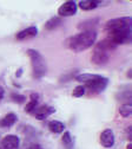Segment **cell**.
<instances>
[{
  "instance_id": "27",
  "label": "cell",
  "mask_w": 132,
  "mask_h": 149,
  "mask_svg": "<svg viewBox=\"0 0 132 149\" xmlns=\"http://www.w3.org/2000/svg\"><path fill=\"white\" fill-rule=\"evenodd\" d=\"M131 72H132V71H131V69H130V70L127 71V77H129V78H131Z\"/></svg>"
},
{
  "instance_id": "25",
  "label": "cell",
  "mask_w": 132,
  "mask_h": 149,
  "mask_svg": "<svg viewBox=\"0 0 132 149\" xmlns=\"http://www.w3.org/2000/svg\"><path fill=\"white\" fill-rule=\"evenodd\" d=\"M21 74H23V68H20L19 70H17V72H15V77H21Z\"/></svg>"
},
{
  "instance_id": "2",
  "label": "cell",
  "mask_w": 132,
  "mask_h": 149,
  "mask_svg": "<svg viewBox=\"0 0 132 149\" xmlns=\"http://www.w3.org/2000/svg\"><path fill=\"white\" fill-rule=\"evenodd\" d=\"M97 36V31H82L74 36H71L65 44L73 52H83L96 44Z\"/></svg>"
},
{
  "instance_id": "11",
  "label": "cell",
  "mask_w": 132,
  "mask_h": 149,
  "mask_svg": "<svg viewBox=\"0 0 132 149\" xmlns=\"http://www.w3.org/2000/svg\"><path fill=\"white\" fill-rule=\"evenodd\" d=\"M99 24V18H90L87 20L82 22L78 25V29L82 31H96V29Z\"/></svg>"
},
{
  "instance_id": "13",
  "label": "cell",
  "mask_w": 132,
  "mask_h": 149,
  "mask_svg": "<svg viewBox=\"0 0 132 149\" xmlns=\"http://www.w3.org/2000/svg\"><path fill=\"white\" fill-rule=\"evenodd\" d=\"M103 3L99 1V0H83V1H80L77 5L83 11H93V10H96Z\"/></svg>"
},
{
  "instance_id": "16",
  "label": "cell",
  "mask_w": 132,
  "mask_h": 149,
  "mask_svg": "<svg viewBox=\"0 0 132 149\" xmlns=\"http://www.w3.org/2000/svg\"><path fill=\"white\" fill-rule=\"evenodd\" d=\"M48 129L50 132L53 133V134H62L65 132V124L62 122V121H51L48 123Z\"/></svg>"
},
{
  "instance_id": "8",
  "label": "cell",
  "mask_w": 132,
  "mask_h": 149,
  "mask_svg": "<svg viewBox=\"0 0 132 149\" xmlns=\"http://www.w3.org/2000/svg\"><path fill=\"white\" fill-rule=\"evenodd\" d=\"M20 139L17 135H6L0 141V149H19Z\"/></svg>"
},
{
  "instance_id": "17",
  "label": "cell",
  "mask_w": 132,
  "mask_h": 149,
  "mask_svg": "<svg viewBox=\"0 0 132 149\" xmlns=\"http://www.w3.org/2000/svg\"><path fill=\"white\" fill-rule=\"evenodd\" d=\"M62 24H63V19L60 17H52L51 19H48L45 23V30H47V31L55 30V29H58Z\"/></svg>"
},
{
  "instance_id": "10",
  "label": "cell",
  "mask_w": 132,
  "mask_h": 149,
  "mask_svg": "<svg viewBox=\"0 0 132 149\" xmlns=\"http://www.w3.org/2000/svg\"><path fill=\"white\" fill-rule=\"evenodd\" d=\"M38 34V27L37 26H28L21 31H19L15 36V38L18 40H27V39H32L34 37H37Z\"/></svg>"
},
{
  "instance_id": "1",
  "label": "cell",
  "mask_w": 132,
  "mask_h": 149,
  "mask_svg": "<svg viewBox=\"0 0 132 149\" xmlns=\"http://www.w3.org/2000/svg\"><path fill=\"white\" fill-rule=\"evenodd\" d=\"M132 19L131 17H118L110 19L105 24L107 38L115 45L129 44L132 40Z\"/></svg>"
},
{
  "instance_id": "19",
  "label": "cell",
  "mask_w": 132,
  "mask_h": 149,
  "mask_svg": "<svg viewBox=\"0 0 132 149\" xmlns=\"http://www.w3.org/2000/svg\"><path fill=\"white\" fill-rule=\"evenodd\" d=\"M119 114L120 116L127 118L132 115V105L130 103H125V104H122L120 108H119Z\"/></svg>"
},
{
  "instance_id": "3",
  "label": "cell",
  "mask_w": 132,
  "mask_h": 149,
  "mask_svg": "<svg viewBox=\"0 0 132 149\" xmlns=\"http://www.w3.org/2000/svg\"><path fill=\"white\" fill-rule=\"evenodd\" d=\"M77 82L84 84L92 94H102L109 85V78L96 73H80L74 77Z\"/></svg>"
},
{
  "instance_id": "7",
  "label": "cell",
  "mask_w": 132,
  "mask_h": 149,
  "mask_svg": "<svg viewBox=\"0 0 132 149\" xmlns=\"http://www.w3.org/2000/svg\"><path fill=\"white\" fill-rule=\"evenodd\" d=\"M99 141H100V144L104 148H112L116 143V136H115L113 130L110 129V128L104 129L102 132V134H100Z\"/></svg>"
},
{
  "instance_id": "24",
  "label": "cell",
  "mask_w": 132,
  "mask_h": 149,
  "mask_svg": "<svg viewBox=\"0 0 132 149\" xmlns=\"http://www.w3.org/2000/svg\"><path fill=\"white\" fill-rule=\"evenodd\" d=\"M4 97H5V89L0 85V101H1Z\"/></svg>"
},
{
  "instance_id": "18",
  "label": "cell",
  "mask_w": 132,
  "mask_h": 149,
  "mask_svg": "<svg viewBox=\"0 0 132 149\" xmlns=\"http://www.w3.org/2000/svg\"><path fill=\"white\" fill-rule=\"evenodd\" d=\"M62 142L65 149H74V140L70 132H64L62 136Z\"/></svg>"
},
{
  "instance_id": "6",
  "label": "cell",
  "mask_w": 132,
  "mask_h": 149,
  "mask_svg": "<svg viewBox=\"0 0 132 149\" xmlns=\"http://www.w3.org/2000/svg\"><path fill=\"white\" fill-rule=\"evenodd\" d=\"M78 11V5L73 0L66 1L64 4L60 5V7L58 8V15L60 18H66V17H72L77 13Z\"/></svg>"
},
{
  "instance_id": "26",
  "label": "cell",
  "mask_w": 132,
  "mask_h": 149,
  "mask_svg": "<svg viewBox=\"0 0 132 149\" xmlns=\"http://www.w3.org/2000/svg\"><path fill=\"white\" fill-rule=\"evenodd\" d=\"M126 134H127V139H129V141H131V127H127V129H126Z\"/></svg>"
},
{
  "instance_id": "23",
  "label": "cell",
  "mask_w": 132,
  "mask_h": 149,
  "mask_svg": "<svg viewBox=\"0 0 132 149\" xmlns=\"http://www.w3.org/2000/svg\"><path fill=\"white\" fill-rule=\"evenodd\" d=\"M25 149H43L39 144H37V143H33V144H31V146H28L27 148H25Z\"/></svg>"
},
{
  "instance_id": "12",
  "label": "cell",
  "mask_w": 132,
  "mask_h": 149,
  "mask_svg": "<svg viewBox=\"0 0 132 149\" xmlns=\"http://www.w3.org/2000/svg\"><path fill=\"white\" fill-rule=\"evenodd\" d=\"M117 100L119 102H123V104L125 103H130L131 104V88L129 85L123 86L118 92H117Z\"/></svg>"
},
{
  "instance_id": "20",
  "label": "cell",
  "mask_w": 132,
  "mask_h": 149,
  "mask_svg": "<svg viewBox=\"0 0 132 149\" xmlns=\"http://www.w3.org/2000/svg\"><path fill=\"white\" fill-rule=\"evenodd\" d=\"M86 94V88L84 85H78V86H75L72 91V96L75 97V98H80L83 97L84 95Z\"/></svg>"
},
{
  "instance_id": "21",
  "label": "cell",
  "mask_w": 132,
  "mask_h": 149,
  "mask_svg": "<svg viewBox=\"0 0 132 149\" xmlns=\"http://www.w3.org/2000/svg\"><path fill=\"white\" fill-rule=\"evenodd\" d=\"M11 98H12L13 102H15V103H18V104H21V103H24V102L26 101V97H25L24 95L17 94V92H12V94H11Z\"/></svg>"
},
{
  "instance_id": "22",
  "label": "cell",
  "mask_w": 132,
  "mask_h": 149,
  "mask_svg": "<svg viewBox=\"0 0 132 149\" xmlns=\"http://www.w3.org/2000/svg\"><path fill=\"white\" fill-rule=\"evenodd\" d=\"M75 72H77V71H72L71 73H68V74H66V76H65V74H64V76L60 78V82H67L70 78H74L75 77Z\"/></svg>"
},
{
  "instance_id": "4",
  "label": "cell",
  "mask_w": 132,
  "mask_h": 149,
  "mask_svg": "<svg viewBox=\"0 0 132 149\" xmlns=\"http://www.w3.org/2000/svg\"><path fill=\"white\" fill-rule=\"evenodd\" d=\"M116 47H117V45L113 44L109 38L100 40L99 43L96 44V46L93 49L91 62L97 66L106 65L111 58V52L115 51Z\"/></svg>"
},
{
  "instance_id": "15",
  "label": "cell",
  "mask_w": 132,
  "mask_h": 149,
  "mask_svg": "<svg viewBox=\"0 0 132 149\" xmlns=\"http://www.w3.org/2000/svg\"><path fill=\"white\" fill-rule=\"evenodd\" d=\"M38 103H39V95L37 92H32L30 95V102L25 107V111L27 114H31L38 108Z\"/></svg>"
},
{
  "instance_id": "5",
  "label": "cell",
  "mask_w": 132,
  "mask_h": 149,
  "mask_svg": "<svg viewBox=\"0 0 132 149\" xmlns=\"http://www.w3.org/2000/svg\"><path fill=\"white\" fill-rule=\"evenodd\" d=\"M26 53L31 61L33 78L41 79L47 72V63L45 57L38 50H34V49H28Z\"/></svg>"
},
{
  "instance_id": "14",
  "label": "cell",
  "mask_w": 132,
  "mask_h": 149,
  "mask_svg": "<svg viewBox=\"0 0 132 149\" xmlns=\"http://www.w3.org/2000/svg\"><path fill=\"white\" fill-rule=\"evenodd\" d=\"M17 121H18V116L14 113H8L0 120V125L3 128H11L17 123Z\"/></svg>"
},
{
  "instance_id": "9",
  "label": "cell",
  "mask_w": 132,
  "mask_h": 149,
  "mask_svg": "<svg viewBox=\"0 0 132 149\" xmlns=\"http://www.w3.org/2000/svg\"><path fill=\"white\" fill-rule=\"evenodd\" d=\"M34 117L39 121H43V120H46L47 117H50L52 114L55 113V108L52 107V105H47V104H44L39 108H37L34 111Z\"/></svg>"
}]
</instances>
